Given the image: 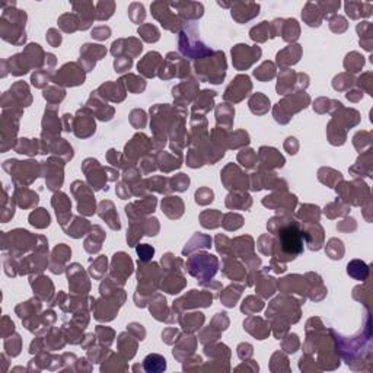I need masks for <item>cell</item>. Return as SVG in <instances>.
Instances as JSON below:
<instances>
[{
	"instance_id": "484cf974",
	"label": "cell",
	"mask_w": 373,
	"mask_h": 373,
	"mask_svg": "<svg viewBox=\"0 0 373 373\" xmlns=\"http://www.w3.org/2000/svg\"><path fill=\"white\" fill-rule=\"evenodd\" d=\"M299 217L303 220V222H306V223H309V222H318L319 220V208L316 207V206H311V211H308V210H300L299 211Z\"/></svg>"
},
{
	"instance_id": "83f0119b",
	"label": "cell",
	"mask_w": 373,
	"mask_h": 373,
	"mask_svg": "<svg viewBox=\"0 0 373 373\" xmlns=\"http://www.w3.org/2000/svg\"><path fill=\"white\" fill-rule=\"evenodd\" d=\"M195 201L198 204H207L213 201V191L207 188H201L195 192Z\"/></svg>"
},
{
	"instance_id": "e0dca14e",
	"label": "cell",
	"mask_w": 373,
	"mask_h": 373,
	"mask_svg": "<svg viewBox=\"0 0 373 373\" xmlns=\"http://www.w3.org/2000/svg\"><path fill=\"white\" fill-rule=\"evenodd\" d=\"M274 75H276V67H274V64H273L271 62H266L260 69H257V70L254 72V76L258 78V79L263 81V82L273 79Z\"/></svg>"
},
{
	"instance_id": "f1b7e54d",
	"label": "cell",
	"mask_w": 373,
	"mask_h": 373,
	"mask_svg": "<svg viewBox=\"0 0 373 373\" xmlns=\"http://www.w3.org/2000/svg\"><path fill=\"white\" fill-rule=\"evenodd\" d=\"M93 267H91V274H92L93 277H96L98 279V271H101V274H104L105 271H106V258L105 257H101L99 260H96L95 263L92 264Z\"/></svg>"
},
{
	"instance_id": "1f68e13d",
	"label": "cell",
	"mask_w": 373,
	"mask_h": 373,
	"mask_svg": "<svg viewBox=\"0 0 373 373\" xmlns=\"http://www.w3.org/2000/svg\"><path fill=\"white\" fill-rule=\"evenodd\" d=\"M111 35V29L108 26H98L92 31V38L95 40H106Z\"/></svg>"
},
{
	"instance_id": "ffe728a7",
	"label": "cell",
	"mask_w": 373,
	"mask_h": 373,
	"mask_svg": "<svg viewBox=\"0 0 373 373\" xmlns=\"http://www.w3.org/2000/svg\"><path fill=\"white\" fill-rule=\"evenodd\" d=\"M286 23H283L286 26V29L283 31V38L286 41H294L299 37V26H297V21L296 19H289L284 21Z\"/></svg>"
},
{
	"instance_id": "4316f807",
	"label": "cell",
	"mask_w": 373,
	"mask_h": 373,
	"mask_svg": "<svg viewBox=\"0 0 373 373\" xmlns=\"http://www.w3.org/2000/svg\"><path fill=\"white\" fill-rule=\"evenodd\" d=\"M131 66H133L131 57H118V59H115V62H114V69H115V72H118V73H123V72L130 70Z\"/></svg>"
},
{
	"instance_id": "8fae6325",
	"label": "cell",
	"mask_w": 373,
	"mask_h": 373,
	"mask_svg": "<svg viewBox=\"0 0 373 373\" xmlns=\"http://www.w3.org/2000/svg\"><path fill=\"white\" fill-rule=\"evenodd\" d=\"M249 35H251V38H252L254 41H258V42L266 41V40L269 38V35H270V38H274V37H276V35H274L273 25L269 23V22H261L258 26H254V28L251 29Z\"/></svg>"
},
{
	"instance_id": "3957f363",
	"label": "cell",
	"mask_w": 373,
	"mask_h": 373,
	"mask_svg": "<svg viewBox=\"0 0 373 373\" xmlns=\"http://www.w3.org/2000/svg\"><path fill=\"white\" fill-rule=\"evenodd\" d=\"M186 266H188V270H191V269H198V267H200V270L194 271L191 276H194L195 279H198V281L203 284L206 280H210L217 273L219 263H217V260H216L214 255L201 252V254H197V255L191 257V258L188 260Z\"/></svg>"
},
{
	"instance_id": "9c48e42d",
	"label": "cell",
	"mask_w": 373,
	"mask_h": 373,
	"mask_svg": "<svg viewBox=\"0 0 373 373\" xmlns=\"http://www.w3.org/2000/svg\"><path fill=\"white\" fill-rule=\"evenodd\" d=\"M346 12L352 19L368 18L372 15V3H359V1H347Z\"/></svg>"
},
{
	"instance_id": "6da1fadb",
	"label": "cell",
	"mask_w": 373,
	"mask_h": 373,
	"mask_svg": "<svg viewBox=\"0 0 373 373\" xmlns=\"http://www.w3.org/2000/svg\"><path fill=\"white\" fill-rule=\"evenodd\" d=\"M277 239L274 247V255L280 261L294 260L303 251V229L296 220H289L280 229H274Z\"/></svg>"
},
{
	"instance_id": "277c9868",
	"label": "cell",
	"mask_w": 373,
	"mask_h": 373,
	"mask_svg": "<svg viewBox=\"0 0 373 373\" xmlns=\"http://www.w3.org/2000/svg\"><path fill=\"white\" fill-rule=\"evenodd\" d=\"M169 7H171L169 3L155 1V3H152V9H155V10H158V12H152V13H153V16L162 23L164 28H166V29L175 32V31L180 29L181 22L178 21V18L172 13V10H171Z\"/></svg>"
},
{
	"instance_id": "52a82bcc",
	"label": "cell",
	"mask_w": 373,
	"mask_h": 373,
	"mask_svg": "<svg viewBox=\"0 0 373 373\" xmlns=\"http://www.w3.org/2000/svg\"><path fill=\"white\" fill-rule=\"evenodd\" d=\"M161 64V54L159 53H149L145 56V59L139 63L137 69L140 73H143L146 78H153L156 75V69Z\"/></svg>"
},
{
	"instance_id": "d6a6232c",
	"label": "cell",
	"mask_w": 373,
	"mask_h": 373,
	"mask_svg": "<svg viewBox=\"0 0 373 373\" xmlns=\"http://www.w3.org/2000/svg\"><path fill=\"white\" fill-rule=\"evenodd\" d=\"M47 79H48V76H45V75L34 73V75H32V85L37 86V88H42L44 83H47Z\"/></svg>"
},
{
	"instance_id": "cb8c5ba5",
	"label": "cell",
	"mask_w": 373,
	"mask_h": 373,
	"mask_svg": "<svg viewBox=\"0 0 373 373\" xmlns=\"http://www.w3.org/2000/svg\"><path fill=\"white\" fill-rule=\"evenodd\" d=\"M128 15H130V18H131L133 22L140 23V22L145 19V16H146V13H145V6H143L142 3H133V4L130 6V9H128Z\"/></svg>"
},
{
	"instance_id": "ac0fdd59",
	"label": "cell",
	"mask_w": 373,
	"mask_h": 373,
	"mask_svg": "<svg viewBox=\"0 0 373 373\" xmlns=\"http://www.w3.org/2000/svg\"><path fill=\"white\" fill-rule=\"evenodd\" d=\"M327 254L331 260H341L344 254V247L340 239H331L327 245Z\"/></svg>"
},
{
	"instance_id": "f546056e",
	"label": "cell",
	"mask_w": 373,
	"mask_h": 373,
	"mask_svg": "<svg viewBox=\"0 0 373 373\" xmlns=\"http://www.w3.org/2000/svg\"><path fill=\"white\" fill-rule=\"evenodd\" d=\"M172 183H174L172 188H175L177 191H186L189 186V178L184 174H180L177 175V178H172Z\"/></svg>"
},
{
	"instance_id": "30bf717a",
	"label": "cell",
	"mask_w": 373,
	"mask_h": 373,
	"mask_svg": "<svg viewBox=\"0 0 373 373\" xmlns=\"http://www.w3.org/2000/svg\"><path fill=\"white\" fill-rule=\"evenodd\" d=\"M347 273L350 277H353L354 280L359 281H366L369 277L371 269L366 263L360 261V260H353L352 263H349L347 266Z\"/></svg>"
},
{
	"instance_id": "d4e9b609",
	"label": "cell",
	"mask_w": 373,
	"mask_h": 373,
	"mask_svg": "<svg viewBox=\"0 0 373 373\" xmlns=\"http://www.w3.org/2000/svg\"><path fill=\"white\" fill-rule=\"evenodd\" d=\"M347 26H349V23H347V21L343 18V16H340V15H334L331 19H330V28L334 31V32H344L346 29H347Z\"/></svg>"
},
{
	"instance_id": "2e32d148",
	"label": "cell",
	"mask_w": 373,
	"mask_h": 373,
	"mask_svg": "<svg viewBox=\"0 0 373 373\" xmlns=\"http://www.w3.org/2000/svg\"><path fill=\"white\" fill-rule=\"evenodd\" d=\"M233 115H235V109L232 106H229L228 104H220L217 108H216V117H217V123H223L228 120V124L232 125V121H233Z\"/></svg>"
},
{
	"instance_id": "7c38bea8",
	"label": "cell",
	"mask_w": 373,
	"mask_h": 373,
	"mask_svg": "<svg viewBox=\"0 0 373 373\" xmlns=\"http://www.w3.org/2000/svg\"><path fill=\"white\" fill-rule=\"evenodd\" d=\"M143 369L150 373L164 372L166 369V360L159 354H149L143 362Z\"/></svg>"
},
{
	"instance_id": "4dcf8cb0",
	"label": "cell",
	"mask_w": 373,
	"mask_h": 373,
	"mask_svg": "<svg viewBox=\"0 0 373 373\" xmlns=\"http://www.w3.org/2000/svg\"><path fill=\"white\" fill-rule=\"evenodd\" d=\"M318 7H321V12H325V15L328 16L330 13H334L338 7H340V1H327V3H316Z\"/></svg>"
},
{
	"instance_id": "4fadbf2b",
	"label": "cell",
	"mask_w": 373,
	"mask_h": 373,
	"mask_svg": "<svg viewBox=\"0 0 373 373\" xmlns=\"http://www.w3.org/2000/svg\"><path fill=\"white\" fill-rule=\"evenodd\" d=\"M357 32L360 34V45H362L365 50L371 51V50H372V37H371V34H372V25H371V22H362V23H359V25H357Z\"/></svg>"
},
{
	"instance_id": "5b68a950",
	"label": "cell",
	"mask_w": 373,
	"mask_h": 373,
	"mask_svg": "<svg viewBox=\"0 0 373 373\" xmlns=\"http://www.w3.org/2000/svg\"><path fill=\"white\" fill-rule=\"evenodd\" d=\"M72 64H64L57 72V75L53 78V82H56L57 85H64V86H78V85H82L85 82V73L81 69H78L76 64L73 67V72L70 73Z\"/></svg>"
},
{
	"instance_id": "ba28073f",
	"label": "cell",
	"mask_w": 373,
	"mask_h": 373,
	"mask_svg": "<svg viewBox=\"0 0 373 373\" xmlns=\"http://www.w3.org/2000/svg\"><path fill=\"white\" fill-rule=\"evenodd\" d=\"M99 216L101 219L106 220L108 226L114 230H118L121 228V223H120V219H118V214L115 213L114 210V204L111 201H102L99 204Z\"/></svg>"
},
{
	"instance_id": "7a4b0ae2",
	"label": "cell",
	"mask_w": 373,
	"mask_h": 373,
	"mask_svg": "<svg viewBox=\"0 0 373 373\" xmlns=\"http://www.w3.org/2000/svg\"><path fill=\"white\" fill-rule=\"evenodd\" d=\"M180 50L186 59L191 60H200L206 56H211L213 51L200 41L198 38V29L195 25H189L184 28L180 34Z\"/></svg>"
},
{
	"instance_id": "836d02e7",
	"label": "cell",
	"mask_w": 373,
	"mask_h": 373,
	"mask_svg": "<svg viewBox=\"0 0 373 373\" xmlns=\"http://www.w3.org/2000/svg\"><path fill=\"white\" fill-rule=\"evenodd\" d=\"M347 96V99H350V101H354V102H357L360 98H363V92H360V91H353V92L347 93L346 95Z\"/></svg>"
},
{
	"instance_id": "5bb4252c",
	"label": "cell",
	"mask_w": 373,
	"mask_h": 373,
	"mask_svg": "<svg viewBox=\"0 0 373 373\" xmlns=\"http://www.w3.org/2000/svg\"><path fill=\"white\" fill-rule=\"evenodd\" d=\"M344 66H346V69H347L349 72H352V73L360 72L362 67L365 66V57L360 56L359 53H350V54H347V57H346Z\"/></svg>"
},
{
	"instance_id": "8992f818",
	"label": "cell",
	"mask_w": 373,
	"mask_h": 373,
	"mask_svg": "<svg viewBox=\"0 0 373 373\" xmlns=\"http://www.w3.org/2000/svg\"><path fill=\"white\" fill-rule=\"evenodd\" d=\"M251 89V81L247 75H239L235 78V81L230 83V86L225 92V99L239 102L244 96L248 95V91Z\"/></svg>"
},
{
	"instance_id": "d6986e66",
	"label": "cell",
	"mask_w": 373,
	"mask_h": 373,
	"mask_svg": "<svg viewBox=\"0 0 373 373\" xmlns=\"http://www.w3.org/2000/svg\"><path fill=\"white\" fill-rule=\"evenodd\" d=\"M139 34H140V37H142L145 41H147V42H156V41L159 40V37H161L158 28L153 26V25H150V23H146V25L140 26V28H139Z\"/></svg>"
},
{
	"instance_id": "9a60e30c",
	"label": "cell",
	"mask_w": 373,
	"mask_h": 373,
	"mask_svg": "<svg viewBox=\"0 0 373 373\" xmlns=\"http://www.w3.org/2000/svg\"><path fill=\"white\" fill-rule=\"evenodd\" d=\"M216 96V92H213V91H204V92L201 93L200 96H198V99H197V102H195V105H194V111H197V108H198V111H204V112H207V111H210L211 108H213V98Z\"/></svg>"
},
{
	"instance_id": "44dd1931",
	"label": "cell",
	"mask_w": 373,
	"mask_h": 373,
	"mask_svg": "<svg viewBox=\"0 0 373 373\" xmlns=\"http://www.w3.org/2000/svg\"><path fill=\"white\" fill-rule=\"evenodd\" d=\"M114 7H115V4H114V1H99L98 4H96V18L99 19V21H104V19H108V18H111L112 16V13H114Z\"/></svg>"
},
{
	"instance_id": "7402d4cb",
	"label": "cell",
	"mask_w": 373,
	"mask_h": 373,
	"mask_svg": "<svg viewBox=\"0 0 373 373\" xmlns=\"http://www.w3.org/2000/svg\"><path fill=\"white\" fill-rule=\"evenodd\" d=\"M29 220H31V225H32V226H37V228H41V223H40V222H42L44 228L50 225V216H48V213H47L44 208L35 210V211L29 216Z\"/></svg>"
},
{
	"instance_id": "603a6c76",
	"label": "cell",
	"mask_w": 373,
	"mask_h": 373,
	"mask_svg": "<svg viewBox=\"0 0 373 373\" xmlns=\"http://www.w3.org/2000/svg\"><path fill=\"white\" fill-rule=\"evenodd\" d=\"M136 251H137V255H139V261H140V263H145V264L149 263V261L152 260L153 254H155V248L150 247V245H147V244L137 245Z\"/></svg>"
}]
</instances>
